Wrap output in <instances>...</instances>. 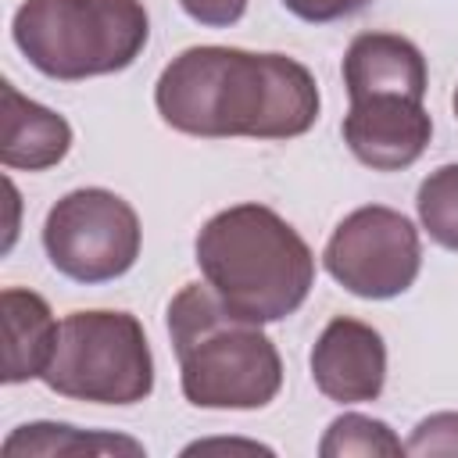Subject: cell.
Segmentation results:
<instances>
[{"label": "cell", "instance_id": "obj_10", "mask_svg": "<svg viewBox=\"0 0 458 458\" xmlns=\"http://www.w3.org/2000/svg\"><path fill=\"white\" fill-rule=\"evenodd\" d=\"M426 57L422 50L397 32H361L344 54V86L347 97H426Z\"/></svg>", "mask_w": 458, "mask_h": 458}, {"label": "cell", "instance_id": "obj_5", "mask_svg": "<svg viewBox=\"0 0 458 458\" xmlns=\"http://www.w3.org/2000/svg\"><path fill=\"white\" fill-rule=\"evenodd\" d=\"M54 394L89 404H140L154 390L147 333L129 311H72L39 376Z\"/></svg>", "mask_w": 458, "mask_h": 458}, {"label": "cell", "instance_id": "obj_17", "mask_svg": "<svg viewBox=\"0 0 458 458\" xmlns=\"http://www.w3.org/2000/svg\"><path fill=\"white\" fill-rule=\"evenodd\" d=\"M179 7L208 29H229L247 14V0H179Z\"/></svg>", "mask_w": 458, "mask_h": 458}, {"label": "cell", "instance_id": "obj_12", "mask_svg": "<svg viewBox=\"0 0 458 458\" xmlns=\"http://www.w3.org/2000/svg\"><path fill=\"white\" fill-rule=\"evenodd\" d=\"M0 308H4V383H25V379H39L54 344H57V318L50 311V304L32 293V290H18L7 286L0 293Z\"/></svg>", "mask_w": 458, "mask_h": 458}, {"label": "cell", "instance_id": "obj_1", "mask_svg": "<svg viewBox=\"0 0 458 458\" xmlns=\"http://www.w3.org/2000/svg\"><path fill=\"white\" fill-rule=\"evenodd\" d=\"M318 104V82L301 61L240 47H190L154 86L161 122L200 140H293L315 125Z\"/></svg>", "mask_w": 458, "mask_h": 458}, {"label": "cell", "instance_id": "obj_18", "mask_svg": "<svg viewBox=\"0 0 458 458\" xmlns=\"http://www.w3.org/2000/svg\"><path fill=\"white\" fill-rule=\"evenodd\" d=\"M369 0H283V7L290 14H297L301 21H311V25H326V21H340V18H351L365 7Z\"/></svg>", "mask_w": 458, "mask_h": 458}, {"label": "cell", "instance_id": "obj_4", "mask_svg": "<svg viewBox=\"0 0 458 458\" xmlns=\"http://www.w3.org/2000/svg\"><path fill=\"white\" fill-rule=\"evenodd\" d=\"M11 39L25 61L57 82L125 72L150 39L140 0H25Z\"/></svg>", "mask_w": 458, "mask_h": 458}, {"label": "cell", "instance_id": "obj_16", "mask_svg": "<svg viewBox=\"0 0 458 458\" xmlns=\"http://www.w3.org/2000/svg\"><path fill=\"white\" fill-rule=\"evenodd\" d=\"M404 454H458V411H437L422 419L411 429Z\"/></svg>", "mask_w": 458, "mask_h": 458}, {"label": "cell", "instance_id": "obj_13", "mask_svg": "<svg viewBox=\"0 0 458 458\" xmlns=\"http://www.w3.org/2000/svg\"><path fill=\"white\" fill-rule=\"evenodd\" d=\"M4 454H143V444L129 440V437H114V433H86L75 429L68 422H29L18 426L7 440H4Z\"/></svg>", "mask_w": 458, "mask_h": 458}, {"label": "cell", "instance_id": "obj_14", "mask_svg": "<svg viewBox=\"0 0 458 458\" xmlns=\"http://www.w3.org/2000/svg\"><path fill=\"white\" fill-rule=\"evenodd\" d=\"M415 208L429 240L447 250H458V161L440 165L419 182Z\"/></svg>", "mask_w": 458, "mask_h": 458}, {"label": "cell", "instance_id": "obj_11", "mask_svg": "<svg viewBox=\"0 0 458 458\" xmlns=\"http://www.w3.org/2000/svg\"><path fill=\"white\" fill-rule=\"evenodd\" d=\"M72 150V125L21 97L11 82H0V161L7 168H25V172H43L64 161Z\"/></svg>", "mask_w": 458, "mask_h": 458}, {"label": "cell", "instance_id": "obj_15", "mask_svg": "<svg viewBox=\"0 0 458 458\" xmlns=\"http://www.w3.org/2000/svg\"><path fill=\"white\" fill-rule=\"evenodd\" d=\"M322 458H347V454H404V444L394 437V429L383 419H369L358 411H347L329 422L322 444Z\"/></svg>", "mask_w": 458, "mask_h": 458}, {"label": "cell", "instance_id": "obj_8", "mask_svg": "<svg viewBox=\"0 0 458 458\" xmlns=\"http://www.w3.org/2000/svg\"><path fill=\"white\" fill-rule=\"evenodd\" d=\"M433 136V118L415 97H358L344 114V143L372 172L415 165Z\"/></svg>", "mask_w": 458, "mask_h": 458}, {"label": "cell", "instance_id": "obj_7", "mask_svg": "<svg viewBox=\"0 0 458 458\" xmlns=\"http://www.w3.org/2000/svg\"><path fill=\"white\" fill-rule=\"evenodd\" d=\"M322 265L347 293L365 301H390L419 279V229L394 208L365 204L333 229L322 250Z\"/></svg>", "mask_w": 458, "mask_h": 458}, {"label": "cell", "instance_id": "obj_6", "mask_svg": "<svg viewBox=\"0 0 458 458\" xmlns=\"http://www.w3.org/2000/svg\"><path fill=\"white\" fill-rule=\"evenodd\" d=\"M140 243L143 229L136 208L104 186L64 193L43 222V250L50 265L82 286L125 276L140 258Z\"/></svg>", "mask_w": 458, "mask_h": 458}, {"label": "cell", "instance_id": "obj_3", "mask_svg": "<svg viewBox=\"0 0 458 458\" xmlns=\"http://www.w3.org/2000/svg\"><path fill=\"white\" fill-rule=\"evenodd\" d=\"M168 336L179 358V386L193 408L254 411L276 401L283 361L276 344L222 304L208 283L182 286L168 304Z\"/></svg>", "mask_w": 458, "mask_h": 458}, {"label": "cell", "instance_id": "obj_2", "mask_svg": "<svg viewBox=\"0 0 458 458\" xmlns=\"http://www.w3.org/2000/svg\"><path fill=\"white\" fill-rule=\"evenodd\" d=\"M197 265L222 304L250 322H283L315 286L304 236L265 204H233L197 233Z\"/></svg>", "mask_w": 458, "mask_h": 458}, {"label": "cell", "instance_id": "obj_19", "mask_svg": "<svg viewBox=\"0 0 458 458\" xmlns=\"http://www.w3.org/2000/svg\"><path fill=\"white\" fill-rule=\"evenodd\" d=\"M451 104H454V118H458V89H454V97H451Z\"/></svg>", "mask_w": 458, "mask_h": 458}, {"label": "cell", "instance_id": "obj_9", "mask_svg": "<svg viewBox=\"0 0 458 458\" xmlns=\"http://www.w3.org/2000/svg\"><path fill=\"white\" fill-rule=\"evenodd\" d=\"M311 379L336 404L376 401L386 383V344L379 329L336 315L311 347Z\"/></svg>", "mask_w": 458, "mask_h": 458}]
</instances>
